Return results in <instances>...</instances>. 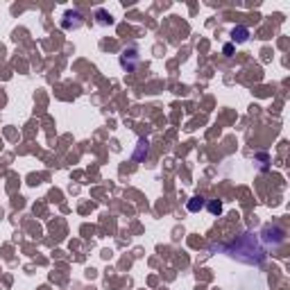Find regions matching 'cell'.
<instances>
[{
    "label": "cell",
    "mask_w": 290,
    "mask_h": 290,
    "mask_svg": "<svg viewBox=\"0 0 290 290\" xmlns=\"http://www.w3.org/2000/svg\"><path fill=\"white\" fill-rule=\"evenodd\" d=\"M249 39V30L245 25H238V28L231 30V41L233 43H245Z\"/></svg>",
    "instance_id": "5b68a950"
},
{
    "label": "cell",
    "mask_w": 290,
    "mask_h": 290,
    "mask_svg": "<svg viewBox=\"0 0 290 290\" xmlns=\"http://www.w3.org/2000/svg\"><path fill=\"white\" fill-rule=\"evenodd\" d=\"M215 252V249H220V252H227L229 256L238 258V261L243 263H249V265H258V263H263V258H265V249H263V245L258 243V238L254 236V233H243V236L238 238V240H233V243L229 245H220V247H211Z\"/></svg>",
    "instance_id": "6da1fadb"
},
{
    "label": "cell",
    "mask_w": 290,
    "mask_h": 290,
    "mask_svg": "<svg viewBox=\"0 0 290 290\" xmlns=\"http://www.w3.org/2000/svg\"><path fill=\"white\" fill-rule=\"evenodd\" d=\"M261 240L265 245L279 247V245H283V240H285V231L281 227H274V224H265L261 231Z\"/></svg>",
    "instance_id": "7a4b0ae2"
},
{
    "label": "cell",
    "mask_w": 290,
    "mask_h": 290,
    "mask_svg": "<svg viewBox=\"0 0 290 290\" xmlns=\"http://www.w3.org/2000/svg\"><path fill=\"white\" fill-rule=\"evenodd\" d=\"M206 209H209V213L220 215V213H222V202H220V200H211L209 204H206Z\"/></svg>",
    "instance_id": "9c48e42d"
},
{
    "label": "cell",
    "mask_w": 290,
    "mask_h": 290,
    "mask_svg": "<svg viewBox=\"0 0 290 290\" xmlns=\"http://www.w3.org/2000/svg\"><path fill=\"white\" fill-rule=\"evenodd\" d=\"M95 16H98V23H100V25H111V23H114V16L107 14L105 10H98V12H95Z\"/></svg>",
    "instance_id": "ba28073f"
},
{
    "label": "cell",
    "mask_w": 290,
    "mask_h": 290,
    "mask_svg": "<svg viewBox=\"0 0 290 290\" xmlns=\"http://www.w3.org/2000/svg\"><path fill=\"white\" fill-rule=\"evenodd\" d=\"M148 145H150V143L145 141V138H141V141H138V150H136V154H134V159H136V161H143V157H148Z\"/></svg>",
    "instance_id": "52a82bcc"
},
{
    "label": "cell",
    "mask_w": 290,
    "mask_h": 290,
    "mask_svg": "<svg viewBox=\"0 0 290 290\" xmlns=\"http://www.w3.org/2000/svg\"><path fill=\"white\" fill-rule=\"evenodd\" d=\"M138 64V50L136 48H125L123 55H120V66L125 68V71H134Z\"/></svg>",
    "instance_id": "3957f363"
},
{
    "label": "cell",
    "mask_w": 290,
    "mask_h": 290,
    "mask_svg": "<svg viewBox=\"0 0 290 290\" xmlns=\"http://www.w3.org/2000/svg\"><path fill=\"white\" fill-rule=\"evenodd\" d=\"M186 209H188L190 213H197V211L204 209V200H202V197H190L188 204H186Z\"/></svg>",
    "instance_id": "8992f818"
},
{
    "label": "cell",
    "mask_w": 290,
    "mask_h": 290,
    "mask_svg": "<svg viewBox=\"0 0 290 290\" xmlns=\"http://www.w3.org/2000/svg\"><path fill=\"white\" fill-rule=\"evenodd\" d=\"M80 25H82V14H80V12L68 10L66 14H64V21H62V28L64 30H77Z\"/></svg>",
    "instance_id": "277c9868"
},
{
    "label": "cell",
    "mask_w": 290,
    "mask_h": 290,
    "mask_svg": "<svg viewBox=\"0 0 290 290\" xmlns=\"http://www.w3.org/2000/svg\"><path fill=\"white\" fill-rule=\"evenodd\" d=\"M233 53V46L231 43H227V46H224V55H231Z\"/></svg>",
    "instance_id": "8fae6325"
},
{
    "label": "cell",
    "mask_w": 290,
    "mask_h": 290,
    "mask_svg": "<svg viewBox=\"0 0 290 290\" xmlns=\"http://www.w3.org/2000/svg\"><path fill=\"white\" fill-rule=\"evenodd\" d=\"M256 161H261L258 166H261V170H265V168H267V161H270V157H267L265 152H258V154H256Z\"/></svg>",
    "instance_id": "30bf717a"
}]
</instances>
